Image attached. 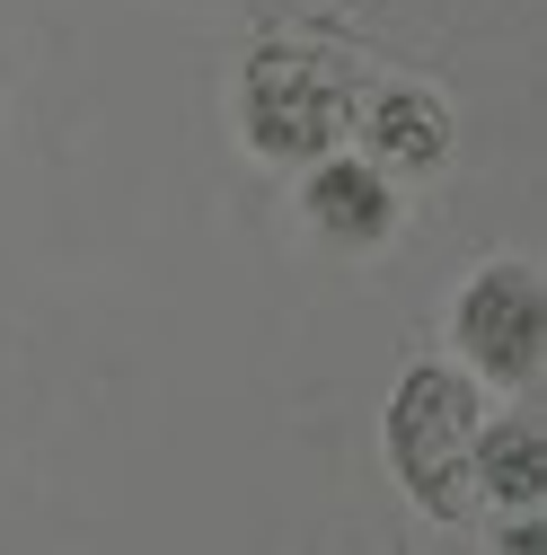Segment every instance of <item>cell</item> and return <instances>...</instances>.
Segmentation results:
<instances>
[{
  "mask_svg": "<svg viewBox=\"0 0 547 555\" xmlns=\"http://www.w3.org/2000/svg\"><path fill=\"white\" fill-rule=\"evenodd\" d=\"M459 424H468V397H459V379H416V388H406V405H397V459H406V476H416L442 512H459V494H450V467H442V450L459 441Z\"/></svg>",
  "mask_w": 547,
  "mask_h": 555,
  "instance_id": "6da1fadb",
  "label": "cell"
},
{
  "mask_svg": "<svg viewBox=\"0 0 547 555\" xmlns=\"http://www.w3.org/2000/svg\"><path fill=\"white\" fill-rule=\"evenodd\" d=\"M309 203H318V221H335V230H354V238H371L380 221H389V194L362 177V168H327L318 185H309Z\"/></svg>",
  "mask_w": 547,
  "mask_h": 555,
  "instance_id": "277c9868",
  "label": "cell"
},
{
  "mask_svg": "<svg viewBox=\"0 0 547 555\" xmlns=\"http://www.w3.org/2000/svg\"><path fill=\"white\" fill-rule=\"evenodd\" d=\"M459 335L476 344V362H495V371H530V344H538V300L521 273H486V283L468 292L459 309Z\"/></svg>",
  "mask_w": 547,
  "mask_h": 555,
  "instance_id": "7a4b0ae2",
  "label": "cell"
},
{
  "mask_svg": "<svg viewBox=\"0 0 547 555\" xmlns=\"http://www.w3.org/2000/svg\"><path fill=\"white\" fill-rule=\"evenodd\" d=\"M486 485H495V503H530V494H538V450H530V433H495V441H486Z\"/></svg>",
  "mask_w": 547,
  "mask_h": 555,
  "instance_id": "8992f818",
  "label": "cell"
},
{
  "mask_svg": "<svg viewBox=\"0 0 547 555\" xmlns=\"http://www.w3.org/2000/svg\"><path fill=\"white\" fill-rule=\"evenodd\" d=\"M380 142H389L397 159H442V115H433L424 98H389V106H380Z\"/></svg>",
  "mask_w": 547,
  "mask_h": 555,
  "instance_id": "5b68a950",
  "label": "cell"
},
{
  "mask_svg": "<svg viewBox=\"0 0 547 555\" xmlns=\"http://www.w3.org/2000/svg\"><path fill=\"white\" fill-rule=\"evenodd\" d=\"M247 124H256V142L265 151H327V132H335V98L301 72H265L256 98H247Z\"/></svg>",
  "mask_w": 547,
  "mask_h": 555,
  "instance_id": "3957f363",
  "label": "cell"
}]
</instances>
